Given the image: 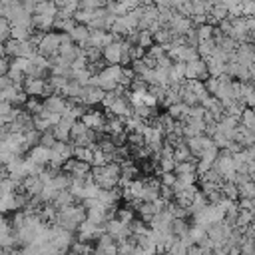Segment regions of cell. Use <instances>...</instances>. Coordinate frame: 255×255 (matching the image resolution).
I'll list each match as a JSON object with an SVG mask.
<instances>
[{
	"instance_id": "obj_1",
	"label": "cell",
	"mask_w": 255,
	"mask_h": 255,
	"mask_svg": "<svg viewBox=\"0 0 255 255\" xmlns=\"http://www.w3.org/2000/svg\"><path fill=\"white\" fill-rule=\"evenodd\" d=\"M120 175H122V165L118 161H108L106 165H100V167L92 169V179L100 185V189H114V187H118Z\"/></svg>"
},
{
	"instance_id": "obj_2",
	"label": "cell",
	"mask_w": 255,
	"mask_h": 255,
	"mask_svg": "<svg viewBox=\"0 0 255 255\" xmlns=\"http://www.w3.org/2000/svg\"><path fill=\"white\" fill-rule=\"evenodd\" d=\"M70 141L74 145H92L96 143V131L90 129L82 120H76L70 129Z\"/></svg>"
},
{
	"instance_id": "obj_3",
	"label": "cell",
	"mask_w": 255,
	"mask_h": 255,
	"mask_svg": "<svg viewBox=\"0 0 255 255\" xmlns=\"http://www.w3.org/2000/svg\"><path fill=\"white\" fill-rule=\"evenodd\" d=\"M120 76H122V66H108V68L100 70L96 74L98 88H102L104 92L116 90L118 88V82H120Z\"/></svg>"
},
{
	"instance_id": "obj_4",
	"label": "cell",
	"mask_w": 255,
	"mask_h": 255,
	"mask_svg": "<svg viewBox=\"0 0 255 255\" xmlns=\"http://www.w3.org/2000/svg\"><path fill=\"white\" fill-rule=\"evenodd\" d=\"M60 36H62L60 32H46V34H42L40 40H38V46H36L38 54H42L46 58L56 56L58 50H60Z\"/></svg>"
},
{
	"instance_id": "obj_5",
	"label": "cell",
	"mask_w": 255,
	"mask_h": 255,
	"mask_svg": "<svg viewBox=\"0 0 255 255\" xmlns=\"http://www.w3.org/2000/svg\"><path fill=\"white\" fill-rule=\"evenodd\" d=\"M22 90L26 92V96H32V98H38V96H50L52 94V88L48 86V80L44 78H32V76H26L22 80Z\"/></svg>"
},
{
	"instance_id": "obj_6",
	"label": "cell",
	"mask_w": 255,
	"mask_h": 255,
	"mask_svg": "<svg viewBox=\"0 0 255 255\" xmlns=\"http://www.w3.org/2000/svg\"><path fill=\"white\" fill-rule=\"evenodd\" d=\"M64 169L66 173L72 177V179H84L88 175H92V165L88 161H80V159H68L64 163Z\"/></svg>"
},
{
	"instance_id": "obj_7",
	"label": "cell",
	"mask_w": 255,
	"mask_h": 255,
	"mask_svg": "<svg viewBox=\"0 0 255 255\" xmlns=\"http://www.w3.org/2000/svg\"><path fill=\"white\" fill-rule=\"evenodd\" d=\"M185 143H187L191 155H197V157H199L203 151H207L211 145H215L213 139H211L207 133H201V135H195V137H187Z\"/></svg>"
},
{
	"instance_id": "obj_8",
	"label": "cell",
	"mask_w": 255,
	"mask_h": 255,
	"mask_svg": "<svg viewBox=\"0 0 255 255\" xmlns=\"http://www.w3.org/2000/svg\"><path fill=\"white\" fill-rule=\"evenodd\" d=\"M94 255H118V243L110 233H102L94 247Z\"/></svg>"
},
{
	"instance_id": "obj_9",
	"label": "cell",
	"mask_w": 255,
	"mask_h": 255,
	"mask_svg": "<svg viewBox=\"0 0 255 255\" xmlns=\"http://www.w3.org/2000/svg\"><path fill=\"white\" fill-rule=\"evenodd\" d=\"M114 40H118V38H116L114 34L106 32V30H90V36H88V44H86V46L102 50V48H106L108 44H112ZM86 46H84V48H86Z\"/></svg>"
},
{
	"instance_id": "obj_10",
	"label": "cell",
	"mask_w": 255,
	"mask_h": 255,
	"mask_svg": "<svg viewBox=\"0 0 255 255\" xmlns=\"http://www.w3.org/2000/svg\"><path fill=\"white\" fill-rule=\"evenodd\" d=\"M0 100H4V102H10L12 106L14 104H24L26 102V92L22 90V86L20 84H10V86H6L4 90H0Z\"/></svg>"
},
{
	"instance_id": "obj_11",
	"label": "cell",
	"mask_w": 255,
	"mask_h": 255,
	"mask_svg": "<svg viewBox=\"0 0 255 255\" xmlns=\"http://www.w3.org/2000/svg\"><path fill=\"white\" fill-rule=\"evenodd\" d=\"M68 104H70V100H66V98L60 96V94H50V96H46L44 102H42V106H44L48 112L58 114V116H64Z\"/></svg>"
},
{
	"instance_id": "obj_12",
	"label": "cell",
	"mask_w": 255,
	"mask_h": 255,
	"mask_svg": "<svg viewBox=\"0 0 255 255\" xmlns=\"http://www.w3.org/2000/svg\"><path fill=\"white\" fill-rule=\"evenodd\" d=\"M165 28H169L171 30V34H187L191 28H193V24H191V20L187 18V16H181V14H177L175 10H173V14H171V20L167 22V26Z\"/></svg>"
},
{
	"instance_id": "obj_13",
	"label": "cell",
	"mask_w": 255,
	"mask_h": 255,
	"mask_svg": "<svg viewBox=\"0 0 255 255\" xmlns=\"http://www.w3.org/2000/svg\"><path fill=\"white\" fill-rule=\"evenodd\" d=\"M90 129H94V131H104V128H106V116L102 114V112H96V110H88V112H84L82 114V118H80Z\"/></svg>"
},
{
	"instance_id": "obj_14",
	"label": "cell",
	"mask_w": 255,
	"mask_h": 255,
	"mask_svg": "<svg viewBox=\"0 0 255 255\" xmlns=\"http://www.w3.org/2000/svg\"><path fill=\"white\" fill-rule=\"evenodd\" d=\"M207 76V68H205V60L197 58L193 62L185 64V80H199Z\"/></svg>"
},
{
	"instance_id": "obj_15",
	"label": "cell",
	"mask_w": 255,
	"mask_h": 255,
	"mask_svg": "<svg viewBox=\"0 0 255 255\" xmlns=\"http://www.w3.org/2000/svg\"><path fill=\"white\" fill-rule=\"evenodd\" d=\"M72 120H68V118H60V122L58 124H54L52 126V133H54V137H56V141H70V129H72Z\"/></svg>"
},
{
	"instance_id": "obj_16",
	"label": "cell",
	"mask_w": 255,
	"mask_h": 255,
	"mask_svg": "<svg viewBox=\"0 0 255 255\" xmlns=\"http://www.w3.org/2000/svg\"><path fill=\"white\" fill-rule=\"evenodd\" d=\"M32 161H36L40 167H46L48 163H50V147H46V145H34V147H30V155H28Z\"/></svg>"
},
{
	"instance_id": "obj_17",
	"label": "cell",
	"mask_w": 255,
	"mask_h": 255,
	"mask_svg": "<svg viewBox=\"0 0 255 255\" xmlns=\"http://www.w3.org/2000/svg\"><path fill=\"white\" fill-rule=\"evenodd\" d=\"M68 36L74 40V44H78V46H86L88 44V36H90V28L88 26H84V24H78L76 22V26L68 32Z\"/></svg>"
},
{
	"instance_id": "obj_18",
	"label": "cell",
	"mask_w": 255,
	"mask_h": 255,
	"mask_svg": "<svg viewBox=\"0 0 255 255\" xmlns=\"http://www.w3.org/2000/svg\"><path fill=\"white\" fill-rule=\"evenodd\" d=\"M189 108H191V106H187V104H183V102H177V104L167 106V114H169L173 120L183 122V120L189 116Z\"/></svg>"
},
{
	"instance_id": "obj_19",
	"label": "cell",
	"mask_w": 255,
	"mask_h": 255,
	"mask_svg": "<svg viewBox=\"0 0 255 255\" xmlns=\"http://www.w3.org/2000/svg\"><path fill=\"white\" fill-rule=\"evenodd\" d=\"M209 203V199H207V195L203 193V191H197L195 195H193V199H191V203H189V207H187V213L189 215H195V213H199L205 205Z\"/></svg>"
},
{
	"instance_id": "obj_20",
	"label": "cell",
	"mask_w": 255,
	"mask_h": 255,
	"mask_svg": "<svg viewBox=\"0 0 255 255\" xmlns=\"http://www.w3.org/2000/svg\"><path fill=\"white\" fill-rule=\"evenodd\" d=\"M74 201H76V197L70 193V189H62V191H58V195H56V199L52 201V205H54L56 209H62V207L72 205Z\"/></svg>"
},
{
	"instance_id": "obj_21",
	"label": "cell",
	"mask_w": 255,
	"mask_h": 255,
	"mask_svg": "<svg viewBox=\"0 0 255 255\" xmlns=\"http://www.w3.org/2000/svg\"><path fill=\"white\" fill-rule=\"evenodd\" d=\"M205 68H207V76H211V78H217V76L225 74V64L215 60V58H207L205 60Z\"/></svg>"
},
{
	"instance_id": "obj_22",
	"label": "cell",
	"mask_w": 255,
	"mask_h": 255,
	"mask_svg": "<svg viewBox=\"0 0 255 255\" xmlns=\"http://www.w3.org/2000/svg\"><path fill=\"white\" fill-rule=\"evenodd\" d=\"M219 191H221L223 197H227V199H231V201H237V199H239V189H237V185H235L233 181H221Z\"/></svg>"
},
{
	"instance_id": "obj_23",
	"label": "cell",
	"mask_w": 255,
	"mask_h": 255,
	"mask_svg": "<svg viewBox=\"0 0 255 255\" xmlns=\"http://www.w3.org/2000/svg\"><path fill=\"white\" fill-rule=\"evenodd\" d=\"M189 223H187V219L185 217H177V219H173L171 221V233L175 235V237H183V235H187L189 233Z\"/></svg>"
},
{
	"instance_id": "obj_24",
	"label": "cell",
	"mask_w": 255,
	"mask_h": 255,
	"mask_svg": "<svg viewBox=\"0 0 255 255\" xmlns=\"http://www.w3.org/2000/svg\"><path fill=\"white\" fill-rule=\"evenodd\" d=\"M74 157L80 161H88L92 165V157H94V149L90 145H74Z\"/></svg>"
},
{
	"instance_id": "obj_25",
	"label": "cell",
	"mask_w": 255,
	"mask_h": 255,
	"mask_svg": "<svg viewBox=\"0 0 255 255\" xmlns=\"http://www.w3.org/2000/svg\"><path fill=\"white\" fill-rule=\"evenodd\" d=\"M239 124L245 126L247 129H251V131L255 133V112H253L251 108H245V110L241 112V116H239Z\"/></svg>"
},
{
	"instance_id": "obj_26",
	"label": "cell",
	"mask_w": 255,
	"mask_h": 255,
	"mask_svg": "<svg viewBox=\"0 0 255 255\" xmlns=\"http://www.w3.org/2000/svg\"><path fill=\"white\" fill-rule=\"evenodd\" d=\"M20 187V183H16L12 177H2L0 179V195H10Z\"/></svg>"
},
{
	"instance_id": "obj_27",
	"label": "cell",
	"mask_w": 255,
	"mask_h": 255,
	"mask_svg": "<svg viewBox=\"0 0 255 255\" xmlns=\"http://www.w3.org/2000/svg\"><path fill=\"white\" fill-rule=\"evenodd\" d=\"M213 28H215V26H211V24H207V22H205V24H201V26H197V28H195L197 40H199V42H203V40L213 38ZM199 42H197V44H199Z\"/></svg>"
},
{
	"instance_id": "obj_28",
	"label": "cell",
	"mask_w": 255,
	"mask_h": 255,
	"mask_svg": "<svg viewBox=\"0 0 255 255\" xmlns=\"http://www.w3.org/2000/svg\"><path fill=\"white\" fill-rule=\"evenodd\" d=\"M114 217H116V219H120L122 223H128V225H129V223L133 221V211H131V209H128V207H124V209H118V211L114 213Z\"/></svg>"
},
{
	"instance_id": "obj_29",
	"label": "cell",
	"mask_w": 255,
	"mask_h": 255,
	"mask_svg": "<svg viewBox=\"0 0 255 255\" xmlns=\"http://www.w3.org/2000/svg\"><path fill=\"white\" fill-rule=\"evenodd\" d=\"M54 143H56V137H54V133H52V128L40 133V145H46V147H52Z\"/></svg>"
},
{
	"instance_id": "obj_30",
	"label": "cell",
	"mask_w": 255,
	"mask_h": 255,
	"mask_svg": "<svg viewBox=\"0 0 255 255\" xmlns=\"http://www.w3.org/2000/svg\"><path fill=\"white\" fill-rule=\"evenodd\" d=\"M78 2H80V8L94 10V8H102V6H106L108 0H78Z\"/></svg>"
},
{
	"instance_id": "obj_31",
	"label": "cell",
	"mask_w": 255,
	"mask_h": 255,
	"mask_svg": "<svg viewBox=\"0 0 255 255\" xmlns=\"http://www.w3.org/2000/svg\"><path fill=\"white\" fill-rule=\"evenodd\" d=\"M175 181H177V175L173 173V171H165V173H161V185H167V187H173L175 185Z\"/></svg>"
},
{
	"instance_id": "obj_32",
	"label": "cell",
	"mask_w": 255,
	"mask_h": 255,
	"mask_svg": "<svg viewBox=\"0 0 255 255\" xmlns=\"http://www.w3.org/2000/svg\"><path fill=\"white\" fill-rule=\"evenodd\" d=\"M12 112V104L10 102H4V100H0V116L4 118V116H8Z\"/></svg>"
},
{
	"instance_id": "obj_33",
	"label": "cell",
	"mask_w": 255,
	"mask_h": 255,
	"mask_svg": "<svg viewBox=\"0 0 255 255\" xmlns=\"http://www.w3.org/2000/svg\"><path fill=\"white\" fill-rule=\"evenodd\" d=\"M8 68H10V62L4 56H0V76H6L8 74Z\"/></svg>"
},
{
	"instance_id": "obj_34",
	"label": "cell",
	"mask_w": 255,
	"mask_h": 255,
	"mask_svg": "<svg viewBox=\"0 0 255 255\" xmlns=\"http://www.w3.org/2000/svg\"><path fill=\"white\" fill-rule=\"evenodd\" d=\"M185 255H209V253H205V251H203L201 247H197V245H191Z\"/></svg>"
},
{
	"instance_id": "obj_35",
	"label": "cell",
	"mask_w": 255,
	"mask_h": 255,
	"mask_svg": "<svg viewBox=\"0 0 255 255\" xmlns=\"http://www.w3.org/2000/svg\"><path fill=\"white\" fill-rule=\"evenodd\" d=\"M249 211H251V215L255 217V197L251 199V205H249Z\"/></svg>"
},
{
	"instance_id": "obj_36",
	"label": "cell",
	"mask_w": 255,
	"mask_h": 255,
	"mask_svg": "<svg viewBox=\"0 0 255 255\" xmlns=\"http://www.w3.org/2000/svg\"><path fill=\"white\" fill-rule=\"evenodd\" d=\"M0 255H4V249H2V247H0Z\"/></svg>"
},
{
	"instance_id": "obj_37",
	"label": "cell",
	"mask_w": 255,
	"mask_h": 255,
	"mask_svg": "<svg viewBox=\"0 0 255 255\" xmlns=\"http://www.w3.org/2000/svg\"><path fill=\"white\" fill-rule=\"evenodd\" d=\"M62 255H76V253H62Z\"/></svg>"
},
{
	"instance_id": "obj_38",
	"label": "cell",
	"mask_w": 255,
	"mask_h": 255,
	"mask_svg": "<svg viewBox=\"0 0 255 255\" xmlns=\"http://www.w3.org/2000/svg\"><path fill=\"white\" fill-rule=\"evenodd\" d=\"M253 255H255V249H253Z\"/></svg>"
}]
</instances>
